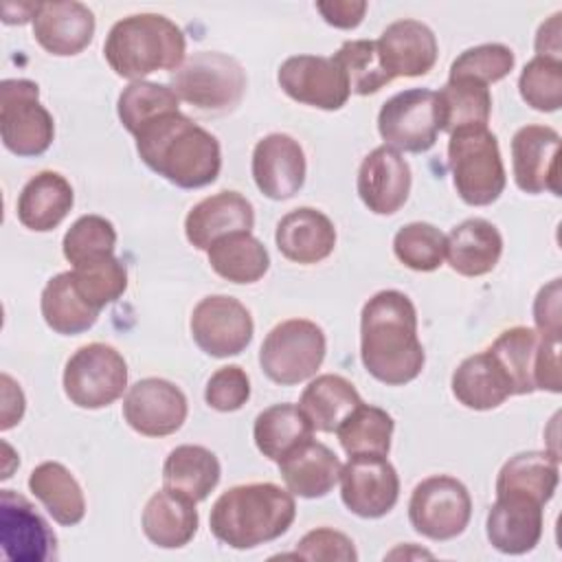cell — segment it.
I'll use <instances>...</instances> for the list:
<instances>
[{"label":"cell","instance_id":"cell-1","mask_svg":"<svg viewBox=\"0 0 562 562\" xmlns=\"http://www.w3.org/2000/svg\"><path fill=\"white\" fill-rule=\"evenodd\" d=\"M360 358L364 369L382 384L413 382L426 362L417 338V310L400 290L373 294L360 314Z\"/></svg>","mask_w":562,"mask_h":562},{"label":"cell","instance_id":"cell-2","mask_svg":"<svg viewBox=\"0 0 562 562\" xmlns=\"http://www.w3.org/2000/svg\"><path fill=\"white\" fill-rule=\"evenodd\" d=\"M134 138L140 160L180 189H200L220 176L217 138L180 110L149 121Z\"/></svg>","mask_w":562,"mask_h":562},{"label":"cell","instance_id":"cell-3","mask_svg":"<svg viewBox=\"0 0 562 562\" xmlns=\"http://www.w3.org/2000/svg\"><path fill=\"white\" fill-rule=\"evenodd\" d=\"M296 518L292 492L274 483L235 485L211 507L213 536L233 549H255L281 538Z\"/></svg>","mask_w":562,"mask_h":562},{"label":"cell","instance_id":"cell-4","mask_svg":"<svg viewBox=\"0 0 562 562\" xmlns=\"http://www.w3.org/2000/svg\"><path fill=\"white\" fill-rule=\"evenodd\" d=\"M184 50V33L160 13H136L119 20L103 44L110 68L132 81H143L156 70L180 68Z\"/></svg>","mask_w":562,"mask_h":562},{"label":"cell","instance_id":"cell-5","mask_svg":"<svg viewBox=\"0 0 562 562\" xmlns=\"http://www.w3.org/2000/svg\"><path fill=\"white\" fill-rule=\"evenodd\" d=\"M448 167L459 198L470 206L496 202L507 182L498 138L487 127L450 132Z\"/></svg>","mask_w":562,"mask_h":562},{"label":"cell","instance_id":"cell-6","mask_svg":"<svg viewBox=\"0 0 562 562\" xmlns=\"http://www.w3.org/2000/svg\"><path fill=\"white\" fill-rule=\"evenodd\" d=\"M171 90L198 110L231 112L244 97L246 75L235 57L200 50L171 72Z\"/></svg>","mask_w":562,"mask_h":562},{"label":"cell","instance_id":"cell-7","mask_svg":"<svg viewBox=\"0 0 562 562\" xmlns=\"http://www.w3.org/2000/svg\"><path fill=\"white\" fill-rule=\"evenodd\" d=\"M325 351V331L314 321L288 318L263 338L259 364L272 382L292 386L310 380L321 369Z\"/></svg>","mask_w":562,"mask_h":562},{"label":"cell","instance_id":"cell-8","mask_svg":"<svg viewBox=\"0 0 562 562\" xmlns=\"http://www.w3.org/2000/svg\"><path fill=\"white\" fill-rule=\"evenodd\" d=\"M0 136L15 156L44 154L55 136L50 112L40 103V86L31 79L0 83Z\"/></svg>","mask_w":562,"mask_h":562},{"label":"cell","instance_id":"cell-9","mask_svg":"<svg viewBox=\"0 0 562 562\" xmlns=\"http://www.w3.org/2000/svg\"><path fill=\"white\" fill-rule=\"evenodd\" d=\"M127 389L125 358L105 342L79 347L64 369V393L79 408H103Z\"/></svg>","mask_w":562,"mask_h":562},{"label":"cell","instance_id":"cell-10","mask_svg":"<svg viewBox=\"0 0 562 562\" xmlns=\"http://www.w3.org/2000/svg\"><path fill=\"white\" fill-rule=\"evenodd\" d=\"M472 516L468 487L448 474H435L415 485L408 501L413 529L430 540H452L461 536Z\"/></svg>","mask_w":562,"mask_h":562},{"label":"cell","instance_id":"cell-11","mask_svg":"<svg viewBox=\"0 0 562 562\" xmlns=\"http://www.w3.org/2000/svg\"><path fill=\"white\" fill-rule=\"evenodd\" d=\"M378 132L384 145L397 151H428L441 132L437 92L428 88H411L393 94L380 108Z\"/></svg>","mask_w":562,"mask_h":562},{"label":"cell","instance_id":"cell-12","mask_svg":"<svg viewBox=\"0 0 562 562\" xmlns=\"http://www.w3.org/2000/svg\"><path fill=\"white\" fill-rule=\"evenodd\" d=\"M252 331L255 325L246 305L226 294L204 296L191 312V336L213 358L241 353L250 345Z\"/></svg>","mask_w":562,"mask_h":562},{"label":"cell","instance_id":"cell-13","mask_svg":"<svg viewBox=\"0 0 562 562\" xmlns=\"http://www.w3.org/2000/svg\"><path fill=\"white\" fill-rule=\"evenodd\" d=\"M338 481L345 507L360 518H382L400 498L397 472L382 454L349 457Z\"/></svg>","mask_w":562,"mask_h":562},{"label":"cell","instance_id":"cell-14","mask_svg":"<svg viewBox=\"0 0 562 562\" xmlns=\"http://www.w3.org/2000/svg\"><path fill=\"white\" fill-rule=\"evenodd\" d=\"M277 81L290 99L318 110H340L351 94L338 64L321 55L288 57L279 66Z\"/></svg>","mask_w":562,"mask_h":562},{"label":"cell","instance_id":"cell-15","mask_svg":"<svg viewBox=\"0 0 562 562\" xmlns=\"http://www.w3.org/2000/svg\"><path fill=\"white\" fill-rule=\"evenodd\" d=\"M0 544L11 562H46L55 558L57 538L37 509L18 492H0Z\"/></svg>","mask_w":562,"mask_h":562},{"label":"cell","instance_id":"cell-16","mask_svg":"<svg viewBox=\"0 0 562 562\" xmlns=\"http://www.w3.org/2000/svg\"><path fill=\"white\" fill-rule=\"evenodd\" d=\"M123 417L132 430L145 437H167L187 419V397L169 380L145 378L130 386L123 400Z\"/></svg>","mask_w":562,"mask_h":562},{"label":"cell","instance_id":"cell-17","mask_svg":"<svg viewBox=\"0 0 562 562\" xmlns=\"http://www.w3.org/2000/svg\"><path fill=\"white\" fill-rule=\"evenodd\" d=\"M560 134L549 125H525L512 138L514 180L525 193L560 195Z\"/></svg>","mask_w":562,"mask_h":562},{"label":"cell","instance_id":"cell-18","mask_svg":"<svg viewBox=\"0 0 562 562\" xmlns=\"http://www.w3.org/2000/svg\"><path fill=\"white\" fill-rule=\"evenodd\" d=\"M411 167L404 156L380 145L364 156L358 169V195L362 204L378 215L397 213L411 193Z\"/></svg>","mask_w":562,"mask_h":562},{"label":"cell","instance_id":"cell-19","mask_svg":"<svg viewBox=\"0 0 562 562\" xmlns=\"http://www.w3.org/2000/svg\"><path fill=\"white\" fill-rule=\"evenodd\" d=\"M305 154L290 134H268L252 149V178L270 200H288L305 182Z\"/></svg>","mask_w":562,"mask_h":562},{"label":"cell","instance_id":"cell-20","mask_svg":"<svg viewBox=\"0 0 562 562\" xmlns=\"http://www.w3.org/2000/svg\"><path fill=\"white\" fill-rule=\"evenodd\" d=\"M542 503L520 494H496L485 531L494 549L507 555L531 551L542 538Z\"/></svg>","mask_w":562,"mask_h":562},{"label":"cell","instance_id":"cell-21","mask_svg":"<svg viewBox=\"0 0 562 562\" xmlns=\"http://www.w3.org/2000/svg\"><path fill=\"white\" fill-rule=\"evenodd\" d=\"M375 46L391 79L430 72L439 53L435 33L424 22L408 18L389 24Z\"/></svg>","mask_w":562,"mask_h":562},{"label":"cell","instance_id":"cell-22","mask_svg":"<svg viewBox=\"0 0 562 562\" xmlns=\"http://www.w3.org/2000/svg\"><path fill=\"white\" fill-rule=\"evenodd\" d=\"M94 13L77 2H40L33 18V35L37 44L57 57H70L81 53L94 35Z\"/></svg>","mask_w":562,"mask_h":562},{"label":"cell","instance_id":"cell-23","mask_svg":"<svg viewBox=\"0 0 562 562\" xmlns=\"http://www.w3.org/2000/svg\"><path fill=\"white\" fill-rule=\"evenodd\" d=\"M255 226V211L250 200L237 191H220L200 200L184 217V235L198 250L231 233L248 231Z\"/></svg>","mask_w":562,"mask_h":562},{"label":"cell","instance_id":"cell-24","mask_svg":"<svg viewBox=\"0 0 562 562\" xmlns=\"http://www.w3.org/2000/svg\"><path fill=\"white\" fill-rule=\"evenodd\" d=\"M274 241L285 259L310 266L334 252L336 228L323 211L301 206L279 220Z\"/></svg>","mask_w":562,"mask_h":562},{"label":"cell","instance_id":"cell-25","mask_svg":"<svg viewBox=\"0 0 562 562\" xmlns=\"http://www.w3.org/2000/svg\"><path fill=\"white\" fill-rule=\"evenodd\" d=\"M501 255L503 237L498 228L483 217L463 220L446 235V259L457 274H487L496 268Z\"/></svg>","mask_w":562,"mask_h":562},{"label":"cell","instance_id":"cell-26","mask_svg":"<svg viewBox=\"0 0 562 562\" xmlns=\"http://www.w3.org/2000/svg\"><path fill=\"white\" fill-rule=\"evenodd\" d=\"M342 463L321 441H305L279 461L281 479L294 496L321 498L334 490L340 479Z\"/></svg>","mask_w":562,"mask_h":562},{"label":"cell","instance_id":"cell-27","mask_svg":"<svg viewBox=\"0 0 562 562\" xmlns=\"http://www.w3.org/2000/svg\"><path fill=\"white\" fill-rule=\"evenodd\" d=\"M75 193L70 182L57 171H40L20 191L18 220L35 233L53 231L72 209Z\"/></svg>","mask_w":562,"mask_h":562},{"label":"cell","instance_id":"cell-28","mask_svg":"<svg viewBox=\"0 0 562 562\" xmlns=\"http://www.w3.org/2000/svg\"><path fill=\"white\" fill-rule=\"evenodd\" d=\"M452 395L472 411H490L514 395L509 378L485 349L468 356L452 373Z\"/></svg>","mask_w":562,"mask_h":562},{"label":"cell","instance_id":"cell-29","mask_svg":"<svg viewBox=\"0 0 562 562\" xmlns=\"http://www.w3.org/2000/svg\"><path fill=\"white\" fill-rule=\"evenodd\" d=\"M195 503L182 494L160 490L143 509V531L156 547L178 549L191 542L198 531Z\"/></svg>","mask_w":562,"mask_h":562},{"label":"cell","instance_id":"cell-30","mask_svg":"<svg viewBox=\"0 0 562 562\" xmlns=\"http://www.w3.org/2000/svg\"><path fill=\"white\" fill-rule=\"evenodd\" d=\"M220 461L215 452L204 446H176L162 465V487L191 498L193 503L204 501L220 483Z\"/></svg>","mask_w":562,"mask_h":562},{"label":"cell","instance_id":"cell-31","mask_svg":"<svg viewBox=\"0 0 562 562\" xmlns=\"http://www.w3.org/2000/svg\"><path fill=\"white\" fill-rule=\"evenodd\" d=\"M29 490L46 507L55 522L72 527L86 516V498L81 485L57 461H44L33 468L29 476Z\"/></svg>","mask_w":562,"mask_h":562},{"label":"cell","instance_id":"cell-32","mask_svg":"<svg viewBox=\"0 0 562 562\" xmlns=\"http://www.w3.org/2000/svg\"><path fill=\"white\" fill-rule=\"evenodd\" d=\"M314 426L301 406L283 402L263 408L252 426V437L263 457L270 461H281L301 443L310 441Z\"/></svg>","mask_w":562,"mask_h":562},{"label":"cell","instance_id":"cell-33","mask_svg":"<svg viewBox=\"0 0 562 562\" xmlns=\"http://www.w3.org/2000/svg\"><path fill=\"white\" fill-rule=\"evenodd\" d=\"M362 404L356 386L336 373L316 375L301 393L299 406L312 422L314 430L336 432L340 422Z\"/></svg>","mask_w":562,"mask_h":562},{"label":"cell","instance_id":"cell-34","mask_svg":"<svg viewBox=\"0 0 562 562\" xmlns=\"http://www.w3.org/2000/svg\"><path fill=\"white\" fill-rule=\"evenodd\" d=\"M211 268L226 281L255 283L270 268L266 246L248 231L231 233L215 239L206 250Z\"/></svg>","mask_w":562,"mask_h":562},{"label":"cell","instance_id":"cell-35","mask_svg":"<svg viewBox=\"0 0 562 562\" xmlns=\"http://www.w3.org/2000/svg\"><path fill=\"white\" fill-rule=\"evenodd\" d=\"M560 481L558 457L547 452L514 454L496 476V494H520L549 503Z\"/></svg>","mask_w":562,"mask_h":562},{"label":"cell","instance_id":"cell-36","mask_svg":"<svg viewBox=\"0 0 562 562\" xmlns=\"http://www.w3.org/2000/svg\"><path fill=\"white\" fill-rule=\"evenodd\" d=\"M439 125L443 132L461 127H487L492 114V94L485 83L470 77H450L437 92Z\"/></svg>","mask_w":562,"mask_h":562},{"label":"cell","instance_id":"cell-37","mask_svg":"<svg viewBox=\"0 0 562 562\" xmlns=\"http://www.w3.org/2000/svg\"><path fill=\"white\" fill-rule=\"evenodd\" d=\"M40 307L46 325L64 336L81 334L90 329L99 318V310L86 303L77 292L70 270L55 274L44 285Z\"/></svg>","mask_w":562,"mask_h":562},{"label":"cell","instance_id":"cell-38","mask_svg":"<svg viewBox=\"0 0 562 562\" xmlns=\"http://www.w3.org/2000/svg\"><path fill=\"white\" fill-rule=\"evenodd\" d=\"M542 336L531 327L505 329L487 351L509 378L514 395H529L536 391V364Z\"/></svg>","mask_w":562,"mask_h":562},{"label":"cell","instance_id":"cell-39","mask_svg":"<svg viewBox=\"0 0 562 562\" xmlns=\"http://www.w3.org/2000/svg\"><path fill=\"white\" fill-rule=\"evenodd\" d=\"M395 422L393 417L371 404H358L336 428L338 441L342 450L353 454H382L386 457L391 450V435H393Z\"/></svg>","mask_w":562,"mask_h":562},{"label":"cell","instance_id":"cell-40","mask_svg":"<svg viewBox=\"0 0 562 562\" xmlns=\"http://www.w3.org/2000/svg\"><path fill=\"white\" fill-rule=\"evenodd\" d=\"M178 103L180 99L171 90V86L154 83V81H132L119 94L116 112L123 127L130 134H136L149 121L167 112H178Z\"/></svg>","mask_w":562,"mask_h":562},{"label":"cell","instance_id":"cell-41","mask_svg":"<svg viewBox=\"0 0 562 562\" xmlns=\"http://www.w3.org/2000/svg\"><path fill=\"white\" fill-rule=\"evenodd\" d=\"M70 274L81 299L99 312L108 303H114L127 288L125 263L114 255L97 257L79 266H72Z\"/></svg>","mask_w":562,"mask_h":562},{"label":"cell","instance_id":"cell-42","mask_svg":"<svg viewBox=\"0 0 562 562\" xmlns=\"http://www.w3.org/2000/svg\"><path fill=\"white\" fill-rule=\"evenodd\" d=\"M331 59L345 72L349 90L356 94H373L393 81L380 61L375 40H349Z\"/></svg>","mask_w":562,"mask_h":562},{"label":"cell","instance_id":"cell-43","mask_svg":"<svg viewBox=\"0 0 562 562\" xmlns=\"http://www.w3.org/2000/svg\"><path fill=\"white\" fill-rule=\"evenodd\" d=\"M393 252L406 268L430 272L446 259V235L428 222H411L395 233Z\"/></svg>","mask_w":562,"mask_h":562},{"label":"cell","instance_id":"cell-44","mask_svg":"<svg viewBox=\"0 0 562 562\" xmlns=\"http://www.w3.org/2000/svg\"><path fill=\"white\" fill-rule=\"evenodd\" d=\"M518 90L538 112H555L562 105V59L536 55L518 77Z\"/></svg>","mask_w":562,"mask_h":562},{"label":"cell","instance_id":"cell-45","mask_svg":"<svg viewBox=\"0 0 562 562\" xmlns=\"http://www.w3.org/2000/svg\"><path fill=\"white\" fill-rule=\"evenodd\" d=\"M116 231L114 224L101 215H81L64 235V257L79 266L83 261L114 255Z\"/></svg>","mask_w":562,"mask_h":562},{"label":"cell","instance_id":"cell-46","mask_svg":"<svg viewBox=\"0 0 562 562\" xmlns=\"http://www.w3.org/2000/svg\"><path fill=\"white\" fill-rule=\"evenodd\" d=\"M516 64L514 50L505 44H479L463 50L450 66V77H470L481 83L501 81Z\"/></svg>","mask_w":562,"mask_h":562},{"label":"cell","instance_id":"cell-47","mask_svg":"<svg viewBox=\"0 0 562 562\" xmlns=\"http://www.w3.org/2000/svg\"><path fill=\"white\" fill-rule=\"evenodd\" d=\"M206 404L220 413L239 411L250 397V380L237 364L220 367L206 382Z\"/></svg>","mask_w":562,"mask_h":562},{"label":"cell","instance_id":"cell-48","mask_svg":"<svg viewBox=\"0 0 562 562\" xmlns=\"http://www.w3.org/2000/svg\"><path fill=\"white\" fill-rule=\"evenodd\" d=\"M296 558L303 560H336V562H356L358 551L353 547V540L345 536L342 531L329 529V527H318L307 531L294 553Z\"/></svg>","mask_w":562,"mask_h":562},{"label":"cell","instance_id":"cell-49","mask_svg":"<svg viewBox=\"0 0 562 562\" xmlns=\"http://www.w3.org/2000/svg\"><path fill=\"white\" fill-rule=\"evenodd\" d=\"M533 321L542 336L560 338V279L544 285L533 303Z\"/></svg>","mask_w":562,"mask_h":562},{"label":"cell","instance_id":"cell-50","mask_svg":"<svg viewBox=\"0 0 562 562\" xmlns=\"http://www.w3.org/2000/svg\"><path fill=\"white\" fill-rule=\"evenodd\" d=\"M316 11L323 20L336 29H356L367 11V2L362 0H321L316 2Z\"/></svg>","mask_w":562,"mask_h":562},{"label":"cell","instance_id":"cell-51","mask_svg":"<svg viewBox=\"0 0 562 562\" xmlns=\"http://www.w3.org/2000/svg\"><path fill=\"white\" fill-rule=\"evenodd\" d=\"M2 430H9L15 426L24 415V395L20 391V384L11 380V375L2 373Z\"/></svg>","mask_w":562,"mask_h":562},{"label":"cell","instance_id":"cell-52","mask_svg":"<svg viewBox=\"0 0 562 562\" xmlns=\"http://www.w3.org/2000/svg\"><path fill=\"white\" fill-rule=\"evenodd\" d=\"M560 18L562 13H553L547 22L540 24L538 35H536V53L540 57H551V59H560Z\"/></svg>","mask_w":562,"mask_h":562}]
</instances>
